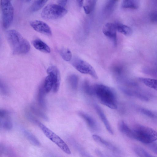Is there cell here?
Returning <instances> with one entry per match:
<instances>
[{
    "mask_svg": "<svg viewBox=\"0 0 157 157\" xmlns=\"http://www.w3.org/2000/svg\"><path fill=\"white\" fill-rule=\"evenodd\" d=\"M37 124L49 139L56 144L65 153L68 155L71 154V151L67 145L59 136L39 121Z\"/></svg>",
    "mask_w": 157,
    "mask_h": 157,
    "instance_id": "cell-5",
    "label": "cell"
},
{
    "mask_svg": "<svg viewBox=\"0 0 157 157\" xmlns=\"http://www.w3.org/2000/svg\"><path fill=\"white\" fill-rule=\"evenodd\" d=\"M60 53L62 58L67 61H70L72 58V53L67 48H63L60 50Z\"/></svg>",
    "mask_w": 157,
    "mask_h": 157,
    "instance_id": "cell-26",
    "label": "cell"
},
{
    "mask_svg": "<svg viewBox=\"0 0 157 157\" xmlns=\"http://www.w3.org/2000/svg\"><path fill=\"white\" fill-rule=\"evenodd\" d=\"M139 80L147 86L157 91V79L145 78H139Z\"/></svg>",
    "mask_w": 157,
    "mask_h": 157,
    "instance_id": "cell-17",
    "label": "cell"
},
{
    "mask_svg": "<svg viewBox=\"0 0 157 157\" xmlns=\"http://www.w3.org/2000/svg\"><path fill=\"white\" fill-rule=\"evenodd\" d=\"M67 0H57V2L58 4L64 7L67 4Z\"/></svg>",
    "mask_w": 157,
    "mask_h": 157,
    "instance_id": "cell-36",
    "label": "cell"
},
{
    "mask_svg": "<svg viewBox=\"0 0 157 157\" xmlns=\"http://www.w3.org/2000/svg\"><path fill=\"white\" fill-rule=\"evenodd\" d=\"M26 116L27 119L33 123L37 124L39 121L37 119L35 118V117L32 116L31 114L29 113H27Z\"/></svg>",
    "mask_w": 157,
    "mask_h": 157,
    "instance_id": "cell-34",
    "label": "cell"
},
{
    "mask_svg": "<svg viewBox=\"0 0 157 157\" xmlns=\"http://www.w3.org/2000/svg\"><path fill=\"white\" fill-rule=\"evenodd\" d=\"M133 150L135 153L139 157H150L153 156L140 147H135L133 148Z\"/></svg>",
    "mask_w": 157,
    "mask_h": 157,
    "instance_id": "cell-28",
    "label": "cell"
},
{
    "mask_svg": "<svg viewBox=\"0 0 157 157\" xmlns=\"http://www.w3.org/2000/svg\"><path fill=\"white\" fill-rule=\"evenodd\" d=\"M83 89L84 92L87 95H94L93 86L90 85L87 81H85L84 82Z\"/></svg>",
    "mask_w": 157,
    "mask_h": 157,
    "instance_id": "cell-30",
    "label": "cell"
},
{
    "mask_svg": "<svg viewBox=\"0 0 157 157\" xmlns=\"http://www.w3.org/2000/svg\"><path fill=\"white\" fill-rule=\"evenodd\" d=\"M115 25L117 30L119 32L127 36L132 34V30L129 27L120 23H116Z\"/></svg>",
    "mask_w": 157,
    "mask_h": 157,
    "instance_id": "cell-21",
    "label": "cell"
},
{
    "mask_svg": "<svg viewBox=\"0 0 157 157\" xmlns=\"http://www.w3.org/2000/svg\"><path fill=\"white\" fill-rule=\"evenodd\" d=\"M9 0L10 1L11 0Z\"/></svg>",
    "mask_w": 157,
    "mask_h": 157,
    "instance_id": "cell-39",
    "label": "cell"
},
{
    "mask_svg": "<svg viewBox=\"0 0 157 157\" xmlns=\"http://www.w3.org/2000/svg\"><path fill=\"white\" fill-rule=\"evenodd\" d=\"M118 128L120 131L128 137L132 139L133 131L123 121H120L118 124Z\"/></svg>",
    "mask_w": 157,
    "mask_h": 157,
    "instance_id": "cell-14",
    "label": "cell"
},
{
    "mask_svg": "<svg viewBox=\"0 0 157 157\" xmlns=\"http://www.w3.org/2000/svg\"><path fill=\"white\" fill-rule=\"evenodd\" d=\"M92 137L95 141L102 146L113 152L116 153L119 152V150L115 145L105 140L100 136L94 134L92 136Z\"/></svg>",
    "mask_w": 157,
    "mask_h": 157,
    "instance_id": "cell-13",
    "label": "cell"
},
{
    "mask_svg": "<svg viewBox=\"0 0 157 157\" xmlns=\"http://www.w3.org/2000/svg\"><path fill=\"white\" fill-rule=\"evenodd\" d=\"M67 12L64 7L58 4H50L43 8L41 16L45 20L57 19L64 16Z\"/></svg>",
    "mask_w": 157,
    "mask_h": 157,
    "instance_id": "cell-4",
    "label": "cell"
},
{
    "mask_svg": "<svg viewBox=\"0 0 157 157\" xmlns=\"http://www.w3.org/2000/svg\"><path fill=\"white\" fill-rule=\"evenodd\" d=\"M84 0H77L78 6L79 7H81L83 4Z\"/></svg>",
    "mask_w": 157,
    "mask_h": 157,
    "instance_id": "cell-37",
    "label": "cell"
},
{
    "mask_svg": "<svg viewBox=\"0 0 157 157\" xmlns=\"http://www.w3.org/2000/svg\"><path fill=\"white\" fill-rule=\"evenodd\" d=\"M0 127L6 130H10L13 127L12 122L10 119L9 115L0 117Z\"/></svg>",
    "mask_w": 157,
    "mask_h": 157,
    "instance_id": "cell-18",
    "label": "cell"
},
{
    "mask_svg": "<svg viewBox=\"0 0 157 157\" xmlns=\"http://www.w3.org/2000/svg\"><path fill=\"white\" fill-rule=\"evenodd\" d=\"M132 129V139L146 144L157 140V132L151 128L136 124Z\"/></svg>",
    "mask_w": 157,
    "mask_h": 157,
    "instance_id": "cell-3",
    "label": "cell"
},
{
    "mask_svg": "<svg viewBox=\"0 0 157 157\" xmlns=\"http://www.w3.org/2000/svg\"><path fill=\"white\" fill-rule=\"evenodd\" d=\"M31 1V0H26V2H30Z\"/></svg>",
    "mask_w": 157,
    "mask_h": 157,
    "instance_id": "cell-38",
    "label": "cell"
},
{
    "mask_svg": "<svg viewBox=\"0 0 157 157\" xmlns=\"http://www.w3.org/2000/svg\"><path fill=\"white\" fill-rule=\"evenodd\" d=\"M139 6V0H123L121 4V7L124 8L136 9Z\"/></svg>",
    "mask_w": 157,
    "mask_h": 157,
    "instance_id": "cell-19",
    "label": "cell"
},
{
    "mask_svg": "<svg viewBox=\"0 0 157 157\" xmlns=\"http://www.w3.org/2000/svg\"><path fill=\"white\" fill-rule=\"evenodd\" d=\"M48 0H36L32 5L31 10L35 12L41 9L46 4Z\"/></svg>",
    "mask_w": 157,
    "mask_h": 157,
    "instance_id": "cell-24",
    "label": "cell"
},
{
    "mask_svg": "<svg viewBox=\"0 0 157 157\" xmlns=\"http://www.w3.org/2000/svg\"><path fill=\"white\" fill-rule=\"evenodd\" d=\"M6 37L14 54H24L29 51L30 46L29 42L16 30L11 29L7 31L6 33Z\"/></svg>",
    "mask_w": 157,
    "mask_h": 157,
    "instance_id": "cell-2",
    "label": "cell"
},
{
    "mask_svg": "<svg viewBox=\"0 0 157 157\" xmlns=\"http://www.w3.org/2000/svg\"><path fill=\"white\" fill-rule=\"evenodd\" d=\"M93 87L94 95L101 103L111 109L117 108L116 95L113 90L102 84H95Z\"/></svg>",
    "mask_w": 157,
    "mask_h": 157,
    "instance_id": "cell-1",
    "label": "cell"
},
{
    "mask_svg": "<svg viewBox=\"0 0 157 157\" xmlns=\"http://www.w3.org/2000/svg\"><path fill=\"white\" fill-rule=\"evenodd\" d=\"M30 108L34 114L45 121H48V118L46 115L36 107L32 105Z\"/></svg>",
    "mask_w": 157,
    "mask_h": 157,
    "instance_id": "cell-27",
    "label": "cell"
},
{
    "mask_svg": "<svg viewBox=\"0 0 157 157\" xmlns=\"http://www.w3.org/2000/svg\"><path fill=\"white\" fill-rule=\"evenodd\" d=\"M48 74H50L53 76L54 80V85L52 88L53 91L57 92L59 87L60 83V75L59 71L55 66L49 67L47 70Z\"/></svg>",
    "mask_w": 157,
    "mask_h": 157,
    "instance_id": "cell-10",
    "label": "cell"
},
{
    "mask_svg": "<svg viewBox=\"0 0 157 157\" xmlns=\"http://www.w3.org/2000/svg\"><path fill=\"white\" fill-rule=\"evenodd\" d=\"M94 107L98 114L108 132L110 134H113V130L102 109L97 104L94 105Z\"/></svg>",
    "mask_w": 157,
    "mask_h": 157,
    "instance_id": "cell-12",
    "label": "cell"
},
{
    "mask_svg": "<svg viewBox=\"0 0 157 157\" xmlns=\"http://www.w3.org/2000/svg\"><path fill=\"white\" fill-rule=\"evenodd\" d=\"M54 85V80L52 75L48 74L44 80L43 87L45 92L49 93L53 88Z\"/></svg>",
    "mask_w": 157,
    "mask_h": 157,
    "instance_id": "cell-22",
    "label": "cell"
},
{
    "mask_svg": "<svg viewBox=\"0 0 157 157\" xmlns=\"http://www.w3.org/2000/svg\"><path fill=\"white\" fill-rule=\"evenodd\" d=\"M32 44L34 47L37 50L45 53H50L51 50L49 47L45 43L39 39L33 40Z\"/></svg>",
    "mask_w": 157,
    "mask_h": 157,
    "instance_id": "cell-15",
    "label": "cell"
},
{
    "mask_svg": "<svg viewBox=\"0 0 157 157\" xmlns=\"http://www.w3.org/2000/svg\"><path fill=\"white\" fill-rule=\"evenodd\" d=\"M67 80L72 88L74 90H76L77 88L78 82V78L77 76L74 74L71 75L68 77Z\"/></svg>",
    "mask_w": 157,
    "mask_h": 157,
    "instance_id": "cell-25",
    "label": "cell"
},
{
    "mask_svg": "<svg viewBox=\"0 0 157 157\" xmlns=\"http://www.w3.org/2000/svg\"><path fill=\"white\" fill-rule=\"evenodd\" d=\"M21 130L27 139L33 145L39 146L40 144L38 140L31 132L25 128H21Z\"/></svg>",
    "mask_w": 157,
    "mask_h": 157,
    "instance_id": "cell-16",
    "label": "cell"
},
{
    "mask_svg": "<svg viewBox=\"0 0 157 157\" xmlns=\"http://www.w3.org/2000/svg\"><path fill=\"white\" fill-rule=\"evenodd\" d=\"M73 66L80 72L90 75L94 79L98 78L95 69L89 63L78 57L74 58L71 60Z\"/></svg>",
    "mask_w": 157,
    "mask_h": 157,
    "instance_id": "cell-7",
    "label": "cell"
},
{
    "mask_svg": "<svg viewBox=\"0 0 157 157\" xmlns=\"http://www.w3.org/2000/svg\"><path fill=\"white\" fill-rule=\"evenodd\" d=\"M30 25L36 31L47 35L51 36L52 32L49 25L43 21L35 20L31 21L29 22Z\"/></svg>",
    "mask_w": 157,
    "mask_h": 157,
    "instance_id": "cell-9",
    "label": "cell"
},
{
    "mask_svg": "<svg viewBox=\"0 0 157 157\" xmlns=\"http://www.w3.org/2000/svg\"><path fill=\"white\" fill-rule=\"evenodd\" d=\"M147 144L151 151L157 154V144L156 143L154 142Z\"/></svg>",
    "mask_w": 157,
    "mask_h": 157,
    "instance_id": "cell-32",
    "label": "cell"
},
{
    "mask_svg": "<svg viewBox=\"0 0 157 157\" xmlns=\"http://www.w3.org/2000/svg\"><path fill=\"white\" fill-rule=\"evenodd\" d=\"M117 31L115 24L112 23H106L102 29L103 34L111 40L115 47L117 45Z\"/></svg>",
    "mask_w": 157,
    "mask_h": 157,
    "instance_id": "cell-8",
    "label": "cell"
},
{
    "mask_svg": "<svg viewBox=\"0 0 157 157\" xmlns=\"http://www.w3.org/2000/svg\"><path fill=\"white\" fill-rule=\"evenodd\" d=\"M98 0H87L83 8L85 13L89 14L94 10Z\"/></svg>",
    "mask_w": 157,
    "mask_h": 157,
    "instance_id": "cell-23",
    "label": "cell"
},
{
    "mask_svg": "<svg viewBox=\"0 0 157 157\" xmlns=\"http://www.w3.org/2000/svg\"><path fill=\"white\" fill-rule=\"evenodd\" d=\"M0 7L2 15V25L6 29L12 24L13 18L14 9L9 0H1Z\"/></svg>",
    "mask_w": 157,
    "mask_h": 157,
    "instance_id": "cell-6",
    "label": "cell"
},
{
    "mask_svg": "<svg viewBox=\"0 0 157 157\" xmlns=\"http://www.w3.org/2000/svg\"><path fill=\"white\" fill-rule=\"evenodd\" d=\"M0 91L2 94L6 95L8 93V90L7 87L3 82H0Z\"/></svg>",
    "mask_w": 157,
    "mask_h": 157,
    "instance_id": "cell-33",
    "label": "cell"
},
{
    "mask_svg": "<svg viewBox=\"0 0 157 157\" xmlns=\"http://www.w3.org/2000/svg\"><path fill=\"white\" fill-rule=\"evenodd\" d=\"M150 19L152 22L157 23V12H154L151 14Z\"/></svg>",
    "mask_w": 157,
    "mask_h": 157,
    "instance_id": "cell-35",
    "label": "cell"
},
{
    "mask_svg": "<svg viewBox=\"0 0 157 157\" xmlns=\"http://www.w3.org/2000/svg\"><path fill=\"white\" fill-rule=\"evenodd\" d=\"M118 0H108L104 8V11L109 13L113 10Z\"/></svg>",
    "mask_w": 157,
    "mask_h": 157,
    "instance_id": "cell-29",
    "label": "cell"
},
{
    "mask_svg": "<svg viewBox=\"0 0 157 157\" xmlns=\"http://www.w3.org/2000/svg\"><path fill=\"white\" fill-rule=\"evenodd\" d=\"M78 114L85 121L90 129L94 132L98 130L99 127L97 123L91 116L82 111H79Z\"/></svg>",
    "mask_w": 157,
    "mask_h": 157,
    "instance_id": "cell-11",
    "label": "cell"
},
{
    "mask_svg": "<svg viewBox=\"0 0 157 157\" xmlns=\"http://www.w3.org/2000/svg\"><path fill=\"white\" fill-rule=\"evenodd\" d=\"M139 111L144 115L151 118H154L156 115L151 110L144 108H140L139 109Z\"/></svg>",
    "mask_w": 157,
    "mask_h": 157,
    "instance_id": "cell-31",
    "label": "cell"
},
{
    "mask_svg": "<svg viewBox=\"0 0 157 157\" xmlns=\"http://www.w3.org/2000/svg\"><path fill=\"white\" fill-rule=\"evenodd\" d=\"M46 93L43 87H40L39 89L37 100L40 106L43 109H46V104L45 98V94Z\"/></svg>",
    "mask_w": 157,
    "mask_h": 157,
    "instance_id": "cell-20",
    "label": "cell"
}]
</instances>
